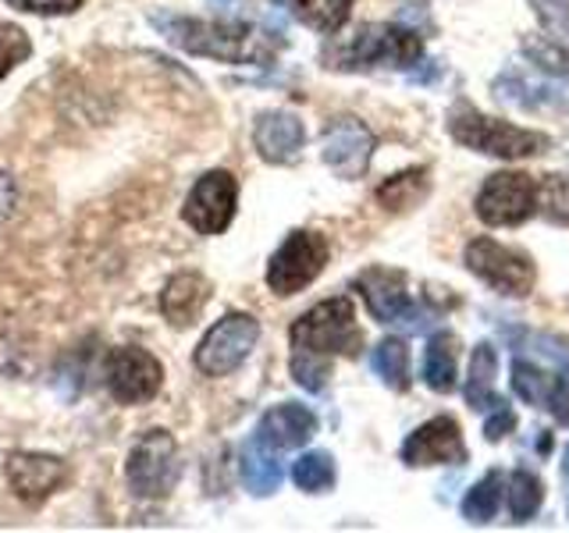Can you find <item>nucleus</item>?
Masks as SVG:
<instances>
[{
	"label": "nucleus",
	"instance_id": "obj_23",
	"mask_svg": "<svg viewBox=\"0 0 569 533\" xmlns=\"http://www.w3.org/2000/svg\"><path fill=\"white\" fill-rule=\"evenodd\" d=\"M559 378L562 373H548L538 363H527V360L512 363V388H516V395L530 405H548L559 388Z\"/></svg>",
	"mask_w": 569,
	"mask_h": 533
},
{
	"label": "nucleus",
	"instance_id": "obj_24",
	"mask_svg": "<svg viewBox=\"0 0 569 533\" xmlns=\"http://www.w3.org/2000/svg\"><path fill=\"white\" fill-rule=\"evenodd\" d=\"M373 370L391 391H406L409 388V349L402 338H385V342L373 349Z\"/></svg>",
	"mask_w": 569,
	"mask_h": 533
},
{
	"label": "nucleus",
	"instance_id": "obj_1",
	"mask_svg": "<svg viewBox=\"0 0 569 533\" xmlns=\"http://www.w3.org/2000/svg\"><path fill=\"white\" fill-rule=\"evenodd\" d=\"M153 26L174 47L196 53V58H213L224 64H267L274 58V47L242 22H203V18H178L157 11Z\"/></svg>",
	"mask_w": 569,
	"mask_h": 533
},
{
	"label": "nucleus",
	"instance_id": "obj_19",
	"mask_svg": "<svg viewBox=\"0 0 569 533\" xmlns=\"http://www.w3.org/2000/svg\"><path fill=\"white\" fill-rule=\"evenodd\" d=\"M239 473H242V484L249 494H257V497L274 494L281 487V476H284L281 462H278V449H271V444L257 434L239 455Z\"/></svg>",
	"mask_w": 569,
	"mask_h": 533
},
{
	"label": "nucleus",
	"instance_id": "obj_7",
	"mask_svg": "<svg viewBox=\"0 0 569 533\" xmlns=\"http://www.w3.org/2000/svg\"><path fill=\"white\" fill-rule=\"evenodd\" d=\"M328 239L317 231H292L289 239L278 245V253L271 257L267 266V284L274 295H296L307 289L328 263Z\"/></svg>",
	"mask_w": 569,
	"mask_h": 533
},
{
	"label": "nucleus",
	"instance_id": "obj_4",
	"mask_svg": "<svg viewBox=\"0 0 569 533\" xmlns=\"http://www.w3.org/2000/svg\"><path fill=\"white\" fill-rule=\"evenodd\" d=\"M449 132L456 142L470 150H480L488 157H502V160H523L533 153H545L548 139L541 132H527V129H516L509 121H498L488 114H477V111H456L449 121Z\"/></svg>",
	"mask_w": 569,
	"mask_h": 533
},
{
	"label": "nucleus",
	"instance_id": "obj_34",
	"mask_svg": "<svg viewBox=\"0 0 569 533\" xmlns=\"http://www.w3.org/2000/svg\"><path fill=\"white\" fill-rule=\"evenodd\" d=\"M8 4L29 14H71L82 8V0H8Z\"/></svg>",
	"mask_w": 569,
	"mask_h": 533
},
{
	"label": "nucleus",
	"instance_id": "obj_13",
	"mask_svg": "<svg viewBox=\"0 0 569 533\" xmlns=\"http://www.w3.org/2000/svg\"><path fill=\"white\" fill-rule=\"evenodd\" d=\"M356 292L363 295L370 316L378 324H409L420 328L423 320L417 313V302L406 292V274L402 271H388V266H370L360 278H356Z\"/></svg>",
	"mask_w": 569,
	"mask_h": 533
},
{
	"label": "nucleus",
	"instance_id": "obj_12",
	"mask_svg": "<svg viewBox=\"0 0 569 533\" xmlns=\"http://www.w3.org/2000/svg\"><path fill=\"white\" fill-rule=\"evenodd\" d=\"M373 147H378V139H373V132L360 118H335L325 135H320V157L346 182L367 174Z\"/></svg>",
	"mask_w": 569,
	"mask_h": 533
},
{
	"label": "nucleus",
	"instance_id": "obj_38",
	"mask_svg": "<svg viewBox=\"0 0 569 533\" xmlns=\"http://www.w3.org/2000/svg\"><path fill=\"white\" fill-rule=\"evenodd\" d=\"M210 4H221V8H231V4H239V0H210Z\"/></svg>",
	"mask_w": 569,
	"mask_h": 533
},
{
	"label": "nucleus",
	"instance_id": "obj_39",
	"mask_svg": "<svg viewBox=\"0 0 569 533\" xmlns=\"http://www.w3.org/2000/svg\"><path fill=\"white\" fill-rule=\"evenodd\" d=\"M566 480H569V449H566Z\"/></svg>",
	"mask_w": 569,
	"mask_h": 533
},
{
	"label": "nucleus",
	"instance_id": "obj_5",
	"mask_svg": "<svg viewBox=\"0 0 569 533\" xmlns=\"http://www.w3.org/2000/svg\"><path fill=\"white\" fill-rule=\"evenodd\" d=\"M178 473H182L178 444L164 426L142 434L124 462V480H129V491L136 497H168L178 484Z\"/></svg>",
	"mask_w": 569,
	"mask_h": 533
},
{
	"label": "nucleus",
	"instance_id": "obj_31",
	"mask_svg": "<svg viewBox=\"0 0 569 533\" xmlns=\"http://www.w3.org/2000/svg\"><path fill=\"white\" fill-rule=\"evenodd\" d=\"M292 378L299 388H307V391H325L328 378H331V360H317V355H307V352H292Z\"/></svg>",
	"mask_w": 569,
	"mask_h": 533
},
{
	"label": "nucleus",
	"instance_id": "obj_2",
	"mask_svg": "<svg viewBox=\"0 0 569 533\" xmlns=\"http://www.w3.org/2000/svg\"><path fill=\"white\" fill-rule=\"evenodd\" d=\"M289 338H292V352H307L317 355V360L360 355L363 349V331L356 324V306L349 295L317 302L313 310H307L296 320Z\"/></svg>",
	"mask_w": 569,
	"mask_h": 533
},
{
	"label": "nucleus",
	"instance_id": "obj_29",
	"mask_svg": "<svg viewBox=\"0 0 569 533\" xmlns=\"http://www.w3.org/2000/svg\"><path fill=\"white\" fill-rule=\"evenodd\" d=\"M538 210L548 221L569 224V174H548L538 185Z\"/></svg>",
	"mask_w": 569,
	"mask_h": 533
},
{
	"label": "nucleus",
	"instance_id": "obj_36",
	"mask_svg": "<svg viewBox=\"0 0 569 533\" xmlns=\"http://www.w3.org/2000/svg\"><path fill=\"white\" fill-rule=\"evenodd\" d=\"M548 409H551V416L559 420V426H569V373L559 378V388H556V395H551Z\"/></svg>",
	"mask_w": 569,
	"mask_h": 533
},
{
	"label": "nucleus",
	"instance_id": "obj_26",
	"mask_svg": "<svg viewBox=\"0 0 569 533\" xmlns=\"http://www.w3.org/2000/svg\"><path fill=\"white\" fill-rule=\"evenodd\" d=\"M498 505H502V473H488L485 480H477L467 497H462V515H467L470 523H491Z\"/></svg>",
	"mask_w": 569,
	"mask_h": 533
},
{
	"label": "nucleus",
	"instance_id": "obj_21",
	"mask_svg": "<svg viewBox=\"0 0 569 533\" xmlns=\"http://www.w3.org/2000/svg\"><path fill=\"white\" fill-rule=\"evenodd\" d=\"M427 189V168H413V171H402L396 178H388V182L378 189V203L391 213H402V210H413L417 203H423Z\"/></svg>",
	"mask_w": 569,
	"mask_h": 533
},
{
	"label": "nucleus",
	"instance_id": "obj_30",
	"mask_svg": "<svg viewBox=\"0 0 569 533\" xmlns=\"http://www.w3.org/2000/svg\"><path fill=\"white\" fill-rule=\"evenodd\" d=\"M29 53H32L29 36L18 26H11V22H0V79L11 76V71L29 58Z\"/></svg>",
	"mask_w": 569,
	"mask_h": 533
},
{
	"label": "nucleus",
	"instance_id": "obj_6",
	"mask_svg": "<svg viewBox=\"0 0 569 533\" xmlns=\"http://www.w3.org/2000/svg\"><path fill=\"white\" fill-rule=\"evenodd\" d=\"M257 338H260L257 316L228 313L203 334V342H200V349H196L192 363L200 373H207V378H228L231 370H239L249 360Z\"/></svg>",
	"mask_w": 569,
	"mask_h": 533
},
{
	"label": "nucleus",
	"instance_id": "obj_33",
	"mask_svg": "<svg viewBox=\"0 0 569 533\" xmlns=\"http://www.w3.org/2000/svg\"><path fill=\"white\" fill-rule=\"evenodd\" d=\"M527 53L538 68L545 71H556V76H569V50L566 47H556V43H527Z\"/></svg>",
	"mask_w": 569,
	"mask_h": 533
},
{
	"label": "nucleus",
	"instance_id": "obj_3",
	"mask_svg": "<svg viewBox=\"0 0 569 533\" xmlns=\"http://www.w3.org/2000/svg\"><path fill=\"white\" fill-rule=\"evenodd\" d=\"M420 36L402 26H363L346 43L328 50V68H409L420 61Z\"/></svg>",
	"mask_w": 569,
	"mask_h": 533
},
{
	"label": "nucleus",
	"instance_id": "obj_37",
	"mask_svg": "<svg viewBox=\"0 0 569 533\" xmlns=\"http://www.w3.org/2000/svg\"><path fill=\"white\" fill-rule=\"evenodd\" d=\"M18 203V189H14V178L8 171H0V224H4Z\"/></svg>",
	"mask_w": 569,
	"mask_h": 533
},
{
	"label": "nucleus",
	"instance_id": "obj_18",
	"mask_svg": "<svg viewBox=\"0 0 569 533\" xmlns=\"http://www.w3.org/2000/svg\"><path fill=\"white\" fill-rule=\"evenodd\" d=\"M257 434L271 444V449H302L313 434H317V416L310 413L307 405H296V402H284L274 405L257 426Z\"/></svg>",
	"mask_w": 569,
	"mask_h": 533
},
{
	"label": "nucleus",
	"instance_id": "obj_8",
	"mask_svg": "<svg viewBox=\"0 0 569 533\" xmlns=\"http://www.w3.org/2000/svg\"><path fill=\"white\" fill-rule=\"evenodd\" d=\"M538 210V185L523 171H495L477 192V218L491 228H516Z\"/></svg>",
	"mask_w": 569,
	"mask_h": 533
},
{
	"label": "nucleus",
	"instance_id": "obj_27",
	"mask_svg": "<svg viewBox=\"0 0 569 533\" xmlns=\"http://www.w3.org/2000/svg\"><path fill=\"white\" fill-rule=\"evenodd\" d=\"M292 480H296V487L307 491V494L328 491L335 484V459L328 452H307V455H299L296 466H292Z\"/></svg>",
	"mask_w": 569,
	"mask_h": 533
},
{
	"label": "nucleus",
	"instance_id": "obj_25",
	"mask_svg": "<svg viewBox=\"0 0 569 533\" xmlns=\"http://www.w3.org/2000/svg\"><path fill=\"white\" fill-rule=\"evenodd\" d=\"M299 18L317 32H338L352 14L356 0H292Z\"/></svg>",
	"mask_w": 569,
	"mask_h": 533
},
{
	"label": "nucleus",
	"instance_id": "obj_16",
	"mask_svg": "<svg viewBox=\"0 0 569 533\" xmlns=\"http://www.w3.org/2000/svg\"><path fill=\"white\" fill-rule=\"evenodd\" d=\"M307 142V129L302 121L289 111H267L257 118L253 129V147L267 160V164H296Z\"/></svg>",
	"mask_w": 569,
	"mask_h": 533
},
{
	"label": "nucleus",
	"instance_id": "obj_9",
	"mask_svg": "<svg viewBox=\"0 0 569 533\" xmlns=\"http://www.w3.org/2000/svg\"><path fill=\"white\" fill-rule=\"evenodd\" d=\"M103 384L111 391V399L121 405H139L150 402L160 384H164V366H160L157 355H150L139 345H121L107 355L103 366Z\"/></svg>",
	"mask_w": 569,
	"mask_h": 533
},
{
	"label": "nucleus",
	"instance_id": "obj_14",
	"mask_svg": "<svg viewBox=\"0 0 569 533\" xmlns=\"http://www.w3.org/2000/svg\"><path fill=\"white\" fill-rule=\"evenodd\" d=\"M402 462L406 466H441V462L462 466L467 462V444H462L459 423L452 416H435L417 426L402 444Z\"/></svg>",
	"mask_w": 569,
	"mask_h": 533
},
{
	"label": "nucleus",
	"instance_id": "obj_20",
	"mask_svg": "<svg viewBox=\"0 0 569 533\" xmlns=\"http://www.w3.org/2000/svg\"><path fill=\"white\" fill-rule=\"evenodd\" d=\"M495 370H498V355L488 342H480L470 355V378H467V402L473 409H491L498 405L495 395Z\"/></svg>",
	"mask_w": 569,
	"mask_h": 533
},
{
	"label": "nucleus",
	"instance_id": "obj_10",
	"mask_svg": "<svg viewBox=\"0 0 569 533\" xmlns=\"http://www.w3.org/2000/svg\"><path fill=\"white\" fill-rule=\"evenodd\" d=\"M467 266L502 295H527L533 289V263L495 239H473L467 245Z\"/></svg>",
	"mask_w": 569,
	"mask_h": 533
},
{
	"label": "nucleus",
	"instance_id": "obj_15",
	"mask_svg": "<svg viewBox=\"0 0 569 533\" xmlns=\"http://www.w3.org/2000/svg\"><path fill=\"white\" fill-rule=\"evenodd\" d=\"M8 484L14 491L18 502L26 505H40L47 497L64 484V462L58 455H43V452H14L4 462Z\"/></svg>",
	"mask_w": 569,
	"mask_h": 533
},
{
	"label": "nucleus",
	"instance_id": "obj_11",
	"mask_svg": "<svg viewBox=\"0 0 569 533\" xmlns=\"http://www.w3.org/2000/svg\"><path fill=\"white\" fill-rule=\"evenodd\" d=\"M239 207V182L228 171H207L186 195L182 218L200 235H221Z\"/></svg>",
	"mask_w": 569,
	"mask_h": 533
},
{
	"label": "nucleus",
	"instance_id": "obj_17",
	"mask_svg": "<svg viewBox=\"0 0 569 533\" xmlns=\"http://www.w3.org/2000/svg\"><path fill=\"white\" fill-rule=\"evenodd\" d=\"M207 299H210V281L196 271H182L164 284V292H160V313L168 316V324L189 328L196 324V316L203 313Z\"/></svg>",
	"mask_w": 569,
	"mask_h": 533
},
{
	"label": "nucleus",
	"instance_id": "obj_22",
	"mask_svg": "<svg viewBox=\"0 0 569 533\" xmlns=\"http://www.w3.org/2000/svg\"><path fill=\"white\" fill-rule=\"evenodd\" d=\"M423 381L431 391H452L456 388V338L435 334L423 352Z\"/></svg>",
	"mask_w": 569,
	"mask_h": 533
},
{
	"label": "nucleus",
	"instance_id": "obj_35",
	"mask_svg": "<svg viewBox=\"0 0 569 533\" xmlns=\"http://www.w3.org/2000/svg\"><path fill=\"white\" fill-rule=\"evenodd\" d=\"M512 426H516V413L509 409V402L502 399L495 405V413L488 416V423H485V438L488 441H502L506 434H512Z\"/></svg>",
	"mask_w": 569,
	"mask_h": 533
},
{
	"label": "nucleus",
	"instance_id": "obj_28",
	"mask_svg": "<svg viewBox=\"0 0 569 533\" xmlns=\"http://www.w3.org/2000/svg\"><path fill=\"white\" fill-rule=\"evenodd\" d=\"M541 497H545V487L533 473L516 470L509 476V512H512L516 523H527L530 515L541 509Z\"/></svg>",
	"mask_w": 569,
	"mask_h": 533
},
{
	"label": "nucleus",
	"instance_id": "obj_32",
	"mask_svg": "<svg viewBox=\"0 0 569 533\" xmlns=\"http://www.w3.org/2000/svg\"><path fill=\"white\" fill-rule=\"evenodd\" d=\"M530 8L551 36L566 40L569 36V0H530Z\"/></svg>",
	"mask_w": 569,
	"mask_h": 533
}]
</instances>
